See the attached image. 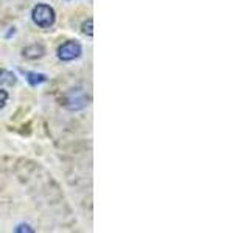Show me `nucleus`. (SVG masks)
<instances>
[{
    "mask_svg": "<svg viewBox=\"0 0 249 233\" xmlns=\"http://www.w3.org/2000/svg\"><path fill=\"white\" fill-rule=\"evenodd\" d=\"M27 81L30 85H39L47 81V75L44 73H36V72H28L27 73Z\"/></svg>",
    "mask_w": 249,
    "mask_h": 233,
    "instance_id": "obj_6",
    "label": "nucleus"
},
{
    "mask_svg": "<svg viewBox=\"0 0 249 233\" xmlns=\"http://www.w3.org/2000/svg\"><path fill=\"white\" fill-rule=\"evenodd\" d=\"M18 83V78L10 70H0V84L3 85H14Z\"/></svg>",
    "mask_w": 249,
    "mask_h": 233,
    "instance_id": "obj_5",
    "label": "nucleus"
},
{
    "mask_svg": "<svg viewBox=\"0 0 249 233\" xmlns=\"http://www.w3.org/2000/svg\"><path fill=\"white\" fill-rule=\"evenodd\" d=\"M92 25H93V22H92V19H89V20H86V22L83 23V33H84L86 36H89V37H92V36H93V31H92Z\"/></svg>",
    "mask_w": 249,
    "mask_h": 233,
    "instance_id": "obj_7",
    "label": "nucleus"
},
{
    "mask_svg": "<svg viewBox=\"0 0 249 233\" xmlns=\"http://www.w3.org/2000/svg\"><path fill=\"white\" fill-rule=\"evenodd\" d=\"M88 97H86V93L80 89L76 90H72L66 97V107L69 111H81L86 106H88Z\"/></svg>",
    "mask_w": 249,
    "mask_h": 233,
    "instance_id": "obj_3",
    "label": "nucleus"
},
{
    "mask_svg": "<svg viewBox=\"0 0 249 233\" xmlns=\"http://www.w3.org/2000/svg\"><path fill=\"white\" fill-rule=\"evenodd\" d=\"M16 232H33V229H30V225L28 224H25V225H19L18 229H16Z\"/></svg>",
    "mask_w": 249,
    "mask_h": 233,
    "instance_id": "obj_9",
    "label": "nucleus"
},
{
    "mask_svg": "<svg viewBox=\"0 0 249 233\" xmlns=\"http://www.w3.org/2000/svg\"><path fill=\"white\" fill-rule=\"evenodd\" d=\"M22 54H23V58H27V59H39L45 54V49L41 44H33V45L25 47Z\"/></svg>",
    "mask_w": 249,
    "mask_h": 233,
    "instance_id": "obj_4",
    "label": "nucleus"
},
{
    "mask_svg": "<svg viewBox=\"0 0 249 233\" xmlns=\"http://www.w3.org/2000/svg\"><path fill=\"white\" fill-rule=\"evenodd\" d=\"M6 101H8V92L3 90V89H0V109L5 107Z\"/></svg>",
    "mask_w": 249,
    "mask_h": 233,
    "instance_id": "obj_8",
    "label": "nucleus"
},
{
    "mask_svg": "<svg viewBox=\"0 0 249 233\" xmlns=\"http://www.w3.org/2000/svg\"><path fill=\"white\" fill-rule=\"evenodd\" d=\"M83 54V47L76 41H67L58 49V58L64 62L78 59Z\"/></svg>",
    "mask_w": 249,
    "mask_h": 233,
    "instance_id": "obj_2",
    "label": "nucleus"
},
{
    "mask_svg": "<svg viewBox=\"0 0 249 233\" xmlns=\"http://www.w3.org/2000/svg\"><path fill=\"white\" fill-rule=\"evenodd\" d=\"M31 19L39 28H50L56 20V13L47 3H37L31 11Z\"/></svg>",
    "mask_w": 249,
    "mask_h": 233,
    "instance_id": "obj_1",
    "label": "nucleus"
}]
</instances>
